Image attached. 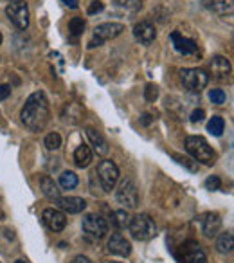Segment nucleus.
I'll return each instance as SVG.
<instances>
[{
	"instance_id": "72a5a7b5",
	"label": "nucleus",
	"mask_w": 234,
	"mask_h": 263,
	"mask_svg": "<svg viewBox=\"0 0 234 263\" xmlns=\"http://www.w3.org/2000/svg\"><path fill=\"white\" fill-rule=\"evenodd\" d=\"M103 11V2H99V0H94L90 4V8H88V15H95V13Z\"/></svg>"
},
{
	"instance_id": "a19ab883",
	"label": "nucleus",
	"mask_w": 234,
	"mask_h": 263,
	"mask_svg": "<svg viewBox=\"0 0 234 263\" xmlns=\"http://www.w3.org/2000/svg\"><path fill=\"white\" fill-rule=\"evenodd\" d=\"M11 2H20V0H11Z\"/></svg>"
},
{
	"instance_id": "f3484780",
	"label": "nucleus",
	"mask_w": 234,
	"mask_h": 263,
	"mask_svg": "<svg viewBox=\"0 0 234 263\" xmlns=\"http://www.w3.org/2000/svg\"><path fill=\"white\" fill-rule=\"evenodd\" d=\"M205 6L218 16H232L234 0H205Z\"/></svg>"
},
{
	"instance_id": "f257e3e1",
	"label": "nucleus",
	"mask_w": 234,
	"mask_h": 263,
	"mask_svg": "<svg viewBox=\"0 0 234 263\" xmlns=\"http://www.w3.org/2000/svg\"><path fill=\"white\" fill-rule=\"evenodd\" d=\"M49 117H51V110H49V101L45 94L44 92H33L20 112L22 124L31 132H42L47 126Z\"/></svg>"
},
{
	"instance_id": "a878e982",
	"label": "nucleus",
	"mask_w": 234,
	"mask_h": 263,
	"mask_svg": "<svg viewBox=\"0 0 234 263\" xmlns=\"http://www.w3.org/2000/svg\"><path fill=\"white\" fill-rule=\"evenodd\" d=\"M69 31L72 36H81L85 31V20L80 18V16H76V18H72L69 22Z\"/></svg>"
},
{
	"instance_id": "e433bc0d",
	"label": "nucleus",
	"mask_w": 234,
	"mask_h": 263,
	"mask_svg": "<svg viewBox=\"0 0 234 263\" xmlns=\"http://www.w3.org/2000/svg\"><path fill=\"white\" fill-rule=\"evenodd\" d=\"M72 263H94L90 258H87V256H76V258L72 259Z\"/></svg>"
},
{
	"instance_id": "39448f33",
	"label": "nucleus",
	"mask_w": 234,
	"mask_h": 263,
	"mask_svg": "<svg viewBox=\"0 0 234 263\" xmlns=\"http://www.w3.org/2000/svg\"><path fill=\"white\" fill-rule=\"evenodd\" d=\"M180 80L184 87L191 92H200L202 88L207 87L209 74L204 69H182L180 70Z\"/></svg>"
},
{
	"instance_id": "2f4dec72",
	"label": "nucleus",
	"mask_w": 234,
	"mask_h": 263,
	"mask_svg": "<svg viewBox=\"0 0 234 263\" xmlns=\"http://www.w3.org/2000/svg\"><path fill=\"white\" fill-rule=\"evenodd\" d=\"M205 187H207L209 191H216V190H220V187H222V180H220L216 175L209 177V179L205 180Z\"/></svg>"
},
{
	"instance_id": "0eeeda50",
	"label": "nucleus",
	"mask_w": 234,
	"mask_h": 263,
	"mask_svg": "<svg viewBox=\"0 0 234 263\" xmlns=\"http://www.w3.org/2000/svg\"><path fill=\"white\" fill-rule=\"evenodd\" d=\"M115 198L126 209H135L139 205V190L132 180H123L115 191Z\"/></svg>"
},
{
	"instance_id": "412c9836",
	"label": "nucleus",
	"mask_w": 234,
	"mask_h": 263,
	"mask_svg": "<svg viewBox=\"0 0 234 263\" xmlns=\"http://www.w3.org/2000/svg\"><path fill=\"white\" fill-rule=\"evenodd\" d=\"M40 190H42V193H44L47 198H51V200H56V198L60 197L58 186H56L54 180H52L51 177H47V175H44L40 179Z\"/></svg>"
},
{
	"instance_id": "a211bd4d",
	"label": "nucleus",
	"mask_w": 234,
	"mask_h": 263,
	"mask_svg": "<svg viewBox=\"0 0 234 263\" xmlns=\"http://www.w3.org/2000/svg\"><path fill=\"white\" fill-rule=\"evenodd\" d=\"M220 227H222V220L216 213H207V215L202 216V231L207 238L216 236Z\"/></svg>"
},
{
	"instance_id": "7c9ffc66",
	"label": "nucleus",
	"mask_w": 234,
	"mask_h": 263,
	"mask_svg": "<svg viewBox=\"0 0 234 263\" xmlns=\"http://www.w3.org/2000/svg\"><path fill=\"white\" fill-rule=\"evenodd\" d=\"M157 98H159V87H157V85H153V83H148L146 88H144V99L151 103V101H155Z\"/></svg>"
},
{
	"instance_id": "f8f14e48",
	"label": "nucleus",
	"mask_w": 234,
	"mask_h": 263,
	"mask_svg": "<svg viewBox=\"0 0 234 263\" xmlns=\"http://www.w3.org/2000/svg\"><path fill=\"white\" fill-rule=\"evenodd\" d=\"M133 36H135L137 42L148 45L157 38V31H155L153 24L148 22V20H143V22L135 24V27H133Z\"/></svg>"
},
{
	"instance_id": "393cba45",
	"label": "nucleus",
	"mask_w": 234,
	"mask_h": 263,
	"mask_svg": "<svg viewBox=\"0 0 234 263\" xmlns=\"http://www.w3.org/2000/svg\"><path fill=\"white\" fill-rule=\"evenodd\" d=\"M112 223L117 227V229H125V227H128L130 223V215L126 211H113L112 213Z\"/></svg>"
},
{
	"instance_id": "473e14b6",
	"label": "nucleus",
	"mask_w": 234,
	"mask_h": 263,
	"mask_svg": "<svg viewBox=\"0 0 234 263\" xmlns=\"http://www.w3.org/2000/svg\"><path fill=\"white\" fill-rule=\"evenodd\" d=\"M204 119H205V110H202V108L193 110V114H191V121H193V123H200V121H204Z\"/></svg>"
},
{
	"instance_id": "dca6fc26",
	"label": "nucleus",
	"mask_w": 234,
	"mask_h": 263,
	"mask_svg": "<svg viewBox=\"0 0 234 263\" xmlns=\"http://www.w3.org/2000/svg\"><path fill=\"white\" fill-rule=\"evenodd\" d=\"M171 40L175 49L180 52V54H197L198 52V45L197 42L189 40V38H184L179 31H173L171 33Z\"/></svg>"
},
{
	"instance_id": "f704fd0d",
	"label": "nucleus",
	"mask_w": 234,
	"mask_h": 263,
	"mask_svg": "<svg viewBox=\"0 0 234 263\" xmlns=\"http://www.w3.org/2000/svg\"><path fill=\"white\" fill-rule=\"evenodd\" d=\"M11 96V87L9 85H0V101H4Z\"/></svg>"
},
{
	"instance_id": "6ab92c4d",
	"label": "nucleus",
	"mask_w": 234,
	"mask_h": 263,
	"mask_svg": "<svg viewBox=\"0 0 234 263\" xmlns=\"http://www.w3.org/2000/svg\"><path fill=\"white\" fill-rule=\"evenodd\" d=\"M87 137H88V141H90L92 146H94L95 154L98 155L108 154V143H106V139L95 130V128H87Z\"/></svg>"
},
{
	"instance_id": "6e6552de",
	"label": "nucleus",
	"mask_w": 234,
	"mask_h": 263,
	"mask_svg": "<svg viewBox=\"0 0 234 263\" xmlns=\"http://www.w3.org/2000/svg\"><path fill=\"white\" fill-rule=\"evenodd\" d=\"M6 15L13 22V26L18 29H27L29 27V8L26 2H11L6 8Z\"/></svg>"
},
{
	"instance_id": "58836bf2",
	"label": "nucleus",
	"mask_w": 234,
	"mask_h": 263,
	"mask_svg": "<svg viewBox=\"0 0 234 263\" xmlns=\"http://www.w3.org/2000/svg\"><path fill=\"white\" fill-rule=\"evenodd\" d=\"M15 263H26V261H24V259H16Z\"/></svg>"
},
{
	"instance_id": "c756f323",
	"label": "nucleus",
	"mask_w": 234,
	"mask_h": 263,
	"mask_svg": "<svg viewBox=\"0 0 234 263\" xmlns=\"http://www.w3.org/2000/svg\"><path fill=\"white\" fill-rule=\"evenodd\" d=\"M209 99H211L215 105H223V103H225V92H223L222 88H212V90L209 92Z\"/></svg>"
},
{
	"instance_id": "9d476101",
	"label": "nucleus",
	"mask_w": 234,
	"mask_h": 263,
	"mask_svg": "<svg viewBox=\"0 0 234 263\" xmlns=\"http://www.w3.org/2000/svg\"><path fill=\"white\" fill-rule=\"evenodd\" d=\"M42 220H44L45 227L51 231H54V233H60V231L65 229L67 226V218H65V213L60 211V209H45L44 215H42Z\"/></svg>"
},
{
	"instance_id": "bb28decb",
	"label": "nucleus",
	"mask_w": 234,
	"mask_h": 263,
	"mask_svg": "<svg viewBox=\"0 0 234 263\" xmlns=\"http://www.w3.org/2000/svg\"><path fill=\"white\" fill-rule=\"evenodd\" d=\"M115 6L123 9H128V11H139L143 8V0H113Z\"/></svg>"
},
{
	"instance_id": "c85d7f7f",
	"label": "nucleus",
	"mask_w": 234,
	"mask_h": 263,
	"mask_svg": "<svg viewBox=\"0 0 234 263\" xmlns=\"http://www.w3.org/2000/svg\"><path fill=\"white\" fill-rule=\"evenodd\" d=\"M173 159H175L179 164H182L184 168H187L189 172H197L198 170V162L197 161H191L189 157H184V155H179V154H173Z\"/></svg>"
},
{
	"instance_id": "4468645a",
	"label": "nucleus",
	"mask_w": 234,
	"mask_h": 263,
	"mask_svg": "<svg viewBox=\"0 0 234 263\" xmlns=\"http://www.w3.org/2000/svg\"><path fill=\"white\" fill-rule=\"evenodd\" d=\"M209 72L216 80H227L230 76V62L225 56H215L209 63Z\"/></svg>"
},
{
	"instance_id": "20e7f679",
	"label": "nucleus",
	"mask_w": 234,
	"mask_h": 263,
	"mask_svg": "<svg viewBox=\"0 0 234 263\" xmlns=\"http://www.w3.org/2000/svg\"><path fill=\"white\" fill-rule=\"evenodd\" d=\"M95 177L99 179L101 190L105 193H110L119 180V168L113 164V161H101L95 170Z\"/></svg>"
},
{
	"instance_id": "c9c22d12",
	"label": "nucleus",
	"mask_w": 234,
	"mask_h": 263,
	"mask_svg": "<svg viewBox=\"0 0 234 263\" xmlns=\"http://www.w3.org/2000/svg\"><path fill=\"white\" fill-rule=\"evenodd\" d=\"M151 123H153V117H151L150 114H143V116H141V124H144V126H150Z\"/></svg>"
},
{
	"instance_id": "9b49d317",
	"label": "nucleus",
	"mask_w": 234,
	"mask_h": 263,
	"mask_svg": "<svg viewBox=\"0 0 234 263\" xmlns=\"http://www.w3.org/2000/svg\"><path fill=\"white\" fill-rule=\"evenodd\" d=\"M182 263H207V256L200 249V245L194 241H187L182 245Z\"/></svg>"
},
{
	"instance_id": "5701e85b",
	"label": "nucleus",
	"mask_w": 234,
	"mask_h": 263,
	"mask_svg": "<svg viewBox=\"0 0 234 263\" xmlns=\"http://www.w3.org/2000/svg\"><path fill=\"white\" fill-rule=\"evenodd\" d=\"M207 130L211 132L212 136L220 137L223 134V130H225V121H223V117L220 116H215L211 121L207 123Z\"/></svg>"
},
{
	"instance_id": "2eb2a0df",
	"label": "nucleus",
	"mask_w": 234,
	"mask_h": 263,
	"mask_svg": "<svg viewBox=\"0 0 234 263\" xmlns=\"http://www.w3.org/2000/svg\"><path fill=\"white\" fill-rule=\"evenodd\" d=\"M108 251L115 256H130L132 245L121 233H113L112 238L108 240Z\"/></svg>"
},
{
	"instance_id": "423d86ee",
	"label": "nucleus",
	"mask_w": 234,
	"mask_h": 263,
	"mask_svg": "<svg viewBox=\"0 0 234 263\" xmlns=\"http://www.w3.org/2000/svg\"><path fill=\"white\" fill-rule=\"evenodd\" d=\"M125 31V26L123 24H117V22H106L101 24L94 29V38L90 40L88 47H99L103 45L106 40H112V38L119 36V34Z\"/></svg>"
},
{
	"instance_id": "1a4fd4ad",
	"label": "nucleus",
	"mask_w": 234,
	"mask_h": 263,
	"mask_svg": "<svg viewBox=\"0 0 234 263\" xmlns=\"http://www.w3.org/2000/svg\"><path fill=\"white\" fill-rule=\"evenodd\" d=\"M83 231L87 236L94 238V240H101L108 233V223L99 215H87L83 218Z\"/></svg>"
},
{
	"instance_id": "aec40b11",
	"label": "nucleus",
	"mask_w": 234,
	"mask_h": 263,
	"mask_svg": "<svg viewBox=\"0 0 234 263\" xmlns=\"http://www.w3.org/2000/svg\"><path fill=\"white\" fill-rule=\"evenodd\" d=\"M92 159H94V154H92L90 146H87V144H81L74 152V162H76L77 168H87L92 162Z\"/></svg>"
},
{
	"instance_id": "4c0bfd02",
	"label": "nucleus",
	"mask_w": 234,
	"mask_h": 263,
	"mask_svg": "<svg viewBox=\"0 0 234 263\" xmlns=\"http://www.w3.org/2000/svg\"><path fill=\"white\" fill-rule=\"evenodd\" d=\"M62 2L65 6H69L70 9H76L77 8V0H62Z\"/></svg>"
},
{
	"instance_id": "f03ea898",
	"label": "nucleus",
	"mask_w": 234,
	"mask_h": 263,
	"mask_svg": "<svg viewBox=\"0 0 234 263\" xmlns=\"http://www.w3.org/2000/svg\"><path fill=\"white\" fill-rule=\"evenodd\" d=\"M186 150L193 155V159L197 162H202L205 166H211L216 159V154L212 152V148L209 146V143L200 136H191L186 139Z\"/></svg>"
},
{
	"instance_id": "79ce46f5",
	"label": "nucleus",
	"mask_w": 234,
	"mask_h": 263,
	"mask_svg": "<svg viewBox=\"0 0 234 263\" xmlns=\"http://www.w3.org/2000/svg\"><path fill=\"white\" fill-rule=\"evenodd\" d=\"M117 263H119V261H117Z\"/></svg>"
},
{
	"instance_id": "b1692460",
	"label": "nucleus",
	"mask_w": 234,
	"mask_h": 263,
	"mask_svg": "<svg viewBox=\"0 0 234 263\" xmlns=\"http://www.w3.org/2000/svg\"><path fill=\"white\" fill-rule=\"evenodd\" d=\"M60 186H62L63 190H74V187L77 186V175L72 172H63L62 175H60Z\"/></svg>"
},
{
	"instance_id": "ddd939ff",
	"label": "nucleus",
	"mask_w": 234,
	"mask_h": 263,
	"mask_svg": "<svg viewBox=\"0 0 234 263\" xmlns=\"http://www.w3.org/2000/svg\"><path fill=\"white\" fill-rule=\"evenodd\" d=\"M54 204L58 205L62 211L70 213V215L85 211V208H87V202L80 197H58L54 200Z\"/></svg>"
},
{
	"instance_id": "4be33fe9",
	"label": "nucleus",
	"mask_w": 234,
	"mask_h": 263,
	"mask_svg": "<svg viewBox=\"0 0 234 263\" xmlns=\"http://www.w3.org/2000/svg\"><path fill=\"white\" fill-rule=\"evenodd\" d=\"M234 247V236L230 231H227V233H222L218 236V240H216V249H218V252H222V254H227V252H230Z\"/></svg>"
},
{
	"instance_id": "ea45409f",
	"label": "nucleus",
	"mask_w": 234,
	"mask_h": 263,
	"mask_svg": "<svg viewBox=\"0 0 234 263\" xmlns=\"http://www.w3.org/2000/svg\"><path fill=\"white\" fill-rule=\"evenodd\" d=\"M2 40H4V38H2V33H0V45H2Z\"/></svg>"
},
{
	"instance_id": "7ed1b4c3",
	"label": "nucleus",
	"mask_w": 234,
	"mask_h": 263,
	"mask_svg": "<svg viewBox=\"0 0 234 263\" xmlns=\"http://www.w3.org/2000/svg\"><path fill=\"white\" fill-rule=\"evenodd\" d=\"M128 229L130 234L139 241L151 240L157 234V226H155L153 218H150L148 215H137L133 218H130Z\"/></svg>"
},
{
	"instance_id": "cd10ccee",
	"label": "nucleus",
	"mask_w": 234,
	"mask_h": 263,
	"mask_svg": "<svg viewBox=\"0 0 234 263\" xmlns=\"http://www.w3.org/2000/svg\"><path fill=\"white\" fill-rule=\"evenodd\" d=\"M45 146H47V150H51V152L58 150V148L62 146V136L56 134V132L49 134V136L45 137Z\"/></svg>"
}]
</instances>
